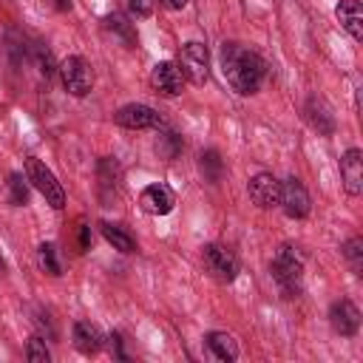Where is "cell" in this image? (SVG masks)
<instances>
[{
    "label": "cell",
    "mask_w": 363,
    "mask_h": 363,
    "mask_svg": "<svg viewBox=\"0 0 363 363\" xmlns=\"http://www.w3.org/2000/svg\"><path fill=\"white\" fill-rule=\"evenodd\" d=\"M221 74H224V79L230 82L233 91L250 96V94H255L261 88L264 74H267V65L247 45H241V43H224L221 45Z\"/></svg>",
    "instance_id": "6da1fadb"
},
{
    "label": "cell",
    "mask_w": 363,
    "mask_h": 363,
    "mask_svg": "<svg viewBox=\"0 0 363 363\" xmlns=\"http://www.w3.org/2000/svg\"><path fill=\"white\" fill-rule=\"evenodd\" d=\"M269 269H272V278H275V284L281 286L284 295L301 292V284H303V261H301V255L295 252V247L281 244V247L275 250V255H272Z\"/></svg>",
    "instance_id": "7a4b0ae2"
},
{
    "label": "cell",
    "mask_w": 363,
    "mask_h": 363,
    "mask_svg": "<svg viewBox=\"0 0 363 363\" xmlns=\"http://www.w3.org/2000/svg\"><path fill=\"white\" fill-rule=\"evenodd\" d=\"M26 179L43 193V199H45L54 210H62V207H65V190H62V184L57 182V176H54L40 159H34V156L26 159Z\"/></svg>",
    "instance_id": "3957f363"
},
{
    "label": "cell",
    "mask_w": 363,
    "mask_h": 363,
    "mask_svg": "<svg viewBox=\"0 0 363 363\" xmlns=\"http://www.w3.org/2000/svg\"><path fill=\"white\" fill-rule=\"evenodd\" d=\"M60 79L71 96H85L94 88V68L82 57H68L60 62Z\"/></svg>",
    "instance_id": "277c9868"
},
{
    "label": "cell",
    "mask_w": 363,
    "mask_h": 363,
    "mask_svg": "<svg viewBox=\"0 0 363 363\" xmlns=\"http://www.w3.org/2000/svg\"><path fill=\"white\" fill-rule=\"evenodd\" d=\"M179 68L184 74V79H190L193 85H204L207 77H210V57H207V48L196 40L184 43L182 51H179Z\"/></svg>",
    "instance_id": "5b68a950"
},
{
    "label": "cell",
    "mask_w": 363,
    "mask_h": 363,
    "mask_svg": "<svg viewBox=\"0 0 363 363\" xmlns=\"http://www.w3.org/2000/svg\"><path fill=\"white\" fill-rule=\"evenodd\" d=\"M201 261H204V269L221 284H230L238 275V258L233 255V250H227L221 244H207L201 250Z\"/></svg>",
    "instance_id": "8992f818"
},
{
    "label": "cell",
    "mask_w": 363,
    "mask_h": 363,
    "mask_svg": "<svg viewBox=\"0 0 363 363\" xmlns=\"http://www.w3.org/2000/svg\"><path fill=\"white\" fill-rule=\"evenodd\" d=\"M113 122L119 128H128V130H145V128H164V116L159 111H153L150 105H122L116 113H113Z\"/></svg>",
    "instance_id": "52a82bcc"
},
{
    "label": "cell",
    "mask_w": 363,
    "mask_h": 363,
    "mask_svg": "<svg viewBox=\"0 0 363 363\" xmlns=\"http://www.w3.org/2000/svg\"><path fill=\"white\" fill-rule=\"evenodd\" d=\"M278 204L284 207V213L289 218H303V216H309V207H312L306 187L295 176H289L286 182H281V201Z\"/></svg>",
    "instance_id": "ba28073f"
},
{
    "label": "cell",
    "mask_w": 363,
    "mask_h": 363,
    "mask_svg": "<svg viewBox=\"0 0 363 363\" xmlns=\"http://www.w3.org/2000/svg\"><path fill=\"white\" fill-rule=\"evenodd\" d=\"M150 85L162 94V96H179L184 88V74L176 62H156L150 71Z\"/></svg>",
    "instance_id": "9c48e42d"
},
{
    "label": "cell",
    "mask_w": 363,
    "mask_h": 363,
    "mask_svg": "<svg viewBox=\"0 0 363 363\" xmlns=\"http://www.w3.org/2000/svg\"><path fill=\"white\" fill-rule=\"evenodd\" d=\"M247 190H250V199H252L258 207H264V210L278 207V201H281V182H278L272 173H258V176H252L250 184H247Z\"/></svg>",
    "instance_id": "30bf717a"
},
{
    "label": "cell",
    "mask_w": 363,
    "mask_h": 363,
    "mask_svg": "<svg viewBox=\"0 0 363 363\" xmlns=\"http://www.w3.org/2000/svg\"><path fill=\"white\" fill-rule=\"evenodd\" d=\"M176 204V196L167 184H147L142 193H139V207L150 216H167Z\"/></svg>",
    "instance_id": "8fae6325"
},
{
    "label": "cell",
    "mask_w": 363,
    "mask_h": 363,
    "mask_svg": "<svg viewBox=\"0 0 363 363\" xmlns=\"http://www.w3.org/2000/svg\"><path fill=\"white\" fill-rule=\"evenodd\" d=\"M329 323H332V329L337 332V335H343V337H352V335H357V329H360V312H357V306L352 303V301H335L332 303V309H329Z\"/></svg>",
    "instance_id": "7c38bea8"
},
{
    "label": "cell",
    "mask_w": 363,
    "mask_h": 363,
    "mask_svg": "<svg viewBox=\"0 0 363 363\" xmlns=\"http://www.w3.org/2000/svg\"><path fill=\"white\" fill-rule=\"evenodd\" d=\"M340 176H343L346 193L349 196H360V190H363V153L357 147H352V150L343 153V159H340Z\"/></svg>",
    "instance_id": "4fadbf2b"
},
{
    "label": "cell",
    "mask_w": 363,
    "mask_h": 363,
    "mask_svg": "<svg viewBox=\"0 0 363 363\" xmlns=\"http://www.w3.org/2000/svg\"><path fill=\"white\" fill-rule=\"evenodd\" d=\"M335 14H337L340 26L352 34V40L360 43L363 40V11H360V3L357 0H340Z\"/></svg>",
    "instance_id": "5bb4252c"
},
{
    "label": "cell",
    "mask_w": 363,
    "mask_h": 363,
    "mask_svg": "<svg viewBox=\"0 0 363 363\" xmlns=\"http://www.w3.org/2000/svg\"><path fill=\"white\" fill-rule=\"evenodd\" d=\"M71 337H74L77 352H82V354H96L102 346V335L91 320H77L71 329Z\"/></svg>",
    "instance_id": "9a60e30c"
},
{
    "label": "cell",
    "mask_w": 363,
    "mask_h": 363,
    "mask_svg": "<svg viewBox=\"0 0 363 363\" xmlns=\"http://www.w3.org/2000/svg\"><path fill=\"white\" fill-rule=\"evenodd\" d=\"M204 346H207V352H210L216 360H221V363H233V360L238 357V343H235V337L227 335V332H210V335L204 337Z\"/></svg>",
    "instance_id": "2e32d148"
},
{
    "label": "cell",
    "mask_w": 363,
    "mask_h": 363,
    "mask_svg": "<svg viewBox=\"0 0 363 363\" xmlns=\"http://www.w3.org/2000/svg\"><path fill=\"white\" fill-rule=\"evenodd\" d=\"M306 119H309V125H312L318 133H323V136L335 133V116H332V111L326 108L323 99L312 96V99L306 102Z\"/></svg>",
    "instance_id": "e0dca14e"
},
{
    "label": "cell",
    "mask_w": 363,
    "mask_h": 363,
    "mask_svg": "<svg viewBox=\"0 0 363 363\" xmlns=\"http://www.w3.org/2000/svg\"><path fill=\"white\" fill-rule=\"evenodd\" d=\"M99 230H102L105 241H108L113 250H119V252H136V238H133L125 227L111 224V221H102V224H99Z\"/></svg>",
    "instance_id": "ac0fdd59"
},
{
    "label": "cell",
    "mask_w": 363,
    "mask_h": 363,
    "mask_svg": "<svg viewBox=\"0 0 363 363\" xmlns=\"http://www.w3.org/2000/svg\"><path fill=\"white\" fill-rule=\"evenodd\" d=\"M199 167H201V173H204V179H207L210 184H218L221 176H224V162H221V156H218L216 150H204Z\"/></svg>",
    "instance_id": "d6986e66"
},
{
    "label": "cell",
    "mask_w": 363,
    "mask_h": 363,
    "mask_svg": "<svg viewBox=\"0 0 363 363\" xmlns=\"http://www.w3.org/2000/svg\"><path fill=\"white\" fill-rule=\"evenodd\" d=\"M37 264H40V269L43 272H48V275H62V264H60V255H57V247L54 244H40L37 247Z\"/></svg>",
    "instance_id": "ffe728a7"
},
{
    "label": "cell",
    "mask_w": 363,
    "mask_h": 363,
    "mask_svg": "<svg viewBox=\"0 0 363 363\" xmlns=\"http://www.w3.org/2000/svg\"><path fill=\"white\" fill-rule=\"evenodd\" d=\"M179 150H182V136L179 133H170V130H164L162 136H159V142H156V153L162 156V159H176L179 156Z\"/></svg>",
    "instance_id": "44dd1931"
},
{
    "label": "cell",
    "mask_w": 363,
    "mask_h": 363,
    "mask_svg": "<svg viewBox=\"0 0 363 363\" xmlns=\"http://www.w3.org/2000/svg\"><path fill=\"white\" fill-rule=\"evenodd\" d=\"M343 258L349 261L352 272L360 275V272H363V241H360V238H349V241L343 244Z\"/></svg>",
    "instance_id": "7402d4cb"
},
{
    "label": "cell",
    "mask_w": 363,
    "mask_h": 363,
    "mask_svg": "<svg viewBox=\"0 0 363 363\" xmlns=\"http://www.w3.org/2000/svg\"><path fill=\"white\" fill-rule=\"evenodd\" d=\"M28 179H23L20 173H11L9 176V199H11V204H26L28 201V184H26Z\"/></svg>",
    "instance_id": "603a6c76"
},
{
    "label": "cell",
    "mask_w": 363,
    "mask_h": 363,
    "mask_svg": "<svg viewBox=\"0 0 363 363\" xmlns=\"http://www.w3.org/2000/svg\"><path fill=\"white\" fill-rule=\"evenodd\" d=\"M105 23H108V28H111L113 34H119V37H122V40H125L128 45H133V43H136V34H133V26H130V23H128V20L122 17V14H111V17L105 20Z\"/></svg>",
    "instance_id": "cb8c5ba5"
},
{
    "label": "cell",
    "mask_w": 363,
    "mask_h": 363,
    "mask_svg": "<svg viewBox=\"0 0 363 363\" xmlns=\"http://www.w3.org/2000/svg\"><path fill=\"white\" fill-rule=\"evenodd\" d=\"M26 357H28V363H48L51 354H48V349H45V340L34 335V337L28 340V346H26Z\"/></svg>",
    "instance_id": "d4e9b609"
},
{
    "label": "cell",
    "mask_w": 363,
    "mask_h": 363,
    "mask_svg": "<svg viewBox=\"0 0 363 363\" xmlns=\"http://www.w3.org/2000/svg\"><path fill=\"white\" fill-rule=\"evenodd\" d=\"M108 352H111L113 357H119V360L125 357V352H122V337H119L116 332H113V335H108Z\"/></svg>",
    "instance_id": "484cf974"
},
{
    "label": "cell",
    "mask_w": 363,
    "mask_h": 363,
    "mask_svg": "<svg viewBox=\"0 0 363 363\" xmlns=\"http://www.w3.org/2000/svg\"><path fill=\"white\" fill-rule=\"evenodd\" d=\"M128 6H130V11L136 17H147L150 14V3L147 0H128Z\"/></svg>",
    "instance_id": "4316f807"
},
{
    "label": "cell",
    "mask_w": 363,
    "mask_h": 363,
    "mask_svg": "<svg viewBox=\"0 0 363 363\" xmlns=\"http://www.w3.org/2000/svg\"><path fill=\"white\" fill-rule=\"evenodd\" d=\"M79 250H91V227L79 224Z\"/></svg>",
    "instance_id": "83f0119b"
},
{
    "label": "cell",
    "mask_w": 363,
    "mask_h": 363,
    "mask_svg": "<svg viewBox=\"0 0 363 363\" xmlns=\"http://www.w3.org/2000/svg\"><path fill=\"white\" fill-rule=\"evenodd\" d=\"M159 3H162L164 9H173V11H176V9H184V6H187V0H159Z\"/></svg>",
    "instance_id": "f1b7e54d"
},
{
    "label": "cell",
    "mask_w": 363,
    "mask_h": 363,
    "mask_svg": "<svg viewBox=\"0 0 363 363\" xmlns=\"http://www.w3.org/2000/svg\"><path fill=\"white\" fill-rule=\"evenodd\" d=\"M54 3H57L60 9H68V6H71V0H54Z\"/></svg>",
    "instance_id": "f546056e"
},
{
    "label": "cell",
    "mask_w": 363,
    "mask_h": 363,
    "mask_svg": "<svg viewBox=\"0 0 363 363\" xmlns=\"http://www.w3.org/2000/svg\"><path fill=\"white\" fill-rule=\"evenodd\" d=\"M0 278H3V258H0Z\"/></svg>",
    "instance_id": "4dcf8cb0"
}]
</instances>
